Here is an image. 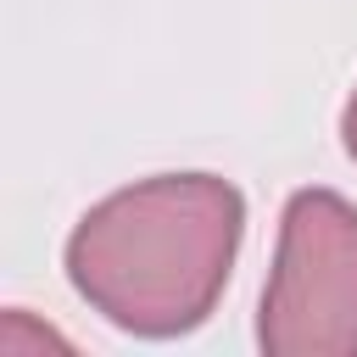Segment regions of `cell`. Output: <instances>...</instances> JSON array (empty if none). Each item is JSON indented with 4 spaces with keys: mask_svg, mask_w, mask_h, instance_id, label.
<instances>
[{
    "mask_svg": "<svg viewBox=\"0 0 357 357\" xmlns=\"http://www.w3.org/2000/svg\"><path fill=\"white\" fill-rule=\"evenodd\" d=\"M340 139H346V151H351V162H357V89L346 95V112H340Z\"/></svg>",
    "mask_w": 357,
    "mask_h": 357,
    "instance_id": "obj_3",
    "label": "cell"
},
{
    "mask_svg": "<svg viewBox=\"0 0 357 357\" xmlns=\"http://www.w3.org/2000/svg\"><path fill=\"white\" fill-rule=\"evenodd\" d=\"M245 195L218 173H156L95 201L67 234L73 290L123 335L173 340L218 307Z\"/></svg>",
    "mask_w": 357,
    "mask_h": 357,
    "instance_id": "obj_1",
    "label": "cell"
},
{
    "mask_svg": "<svg viewBox=\"0 0 357 357\" xmlns=\"http://www.w3.org/2000/svg\"><path fill=\"white\" fill-rule=\"evenodd\" d=\"M257 346L268 357H357V206L346 195L296 190L284 201Z\"/></svg>",
    "mask_w": 357,
    "mask_h": 357,
    "instance_id": "obj_2",
    "label": "cell"
}]
</instances>
